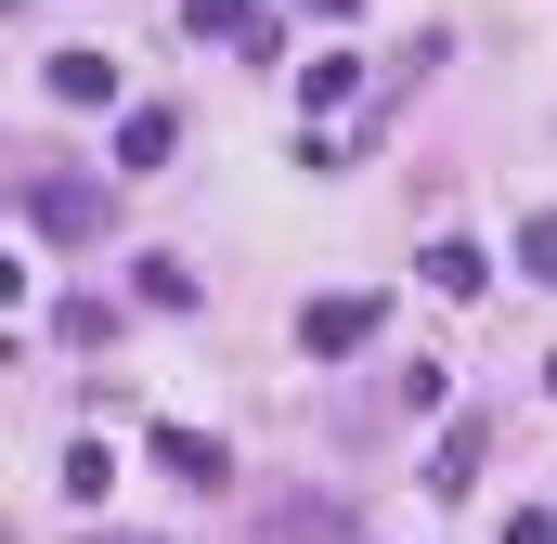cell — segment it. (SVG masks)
<instances>
[{
    "instance_id": "7c38bea8",
    "label": "cell",
    "mask_w": 557,
    "mask_h": 544,
    "mask_svg": "<svg viewBox=\"0 0 557 544\" xmlns=\"http://www.w3.org/2000/svg\"><path fill=\"white\" fill-rule=\"evenodd\" d=\"M143 311H195V272H182V260H143Z\"/></svg>"
},
{
    "instance_id": "9a60e30c",
    "label": "cell",
    "mask_w": 557,
    "mask_h": 544,
    "mask_svg": "<svg viewBox=\"0 0 557 544\" xmlns=\"http://www.w3.org/2000/svg\"><path fill=\"white\" fill-rule=\"evenodd\" d=\"M298 13H324V26H337V13H350V0H298Z\"/></svg>"
},
{
    "instance_id": "5bb4252c",
    "label": "cell",
    "mask_w": 557,
    "mask_h": 544,
    "mask_svg": "<svg viewBox=\"0 0 557 544\" xmlns=\"http://www.w3.org/2000/svg\"><path fill=\"white\" fill-rule=\"evenodd\" d=\"M506 544H557V519H545V506H519V519H506Z\"/></svg>"
},
{
    "instance_id": "6da1fadb",
    "label": "cell",
    "mask_w": 557,
    "mask_h": 544,
    "mask_svg": "<svg viewBox=\"0 0 557 544\" xmlns=\"http://www.w3.org/2000/svg\"><path fill=\"white\" fill-rule=\"evenodd\" d=\"M26 221H39L52 247H91V234L117 221V195H104V182H65V169H26Z\"/></svg>"
},
{
    "instance_id": "30bf717a",
    "label": "cell",
    "mask_w": 557,
    "mask_h": 544,
    "mask_svg": "<svg viewBox=\"0 0 557 544\" xmlns=\"http://www.w3.org/2000/svg\"><path fill=\"white\" fill-rule=\"evenodd\" d=\"M273 532H285V544H350V506H285Z\"/></svg>"
},
{
    "instance_id": "5b68a950",
    "label": "cell",
    "mask_w": 557,
    "mask_h": 544,
    "mask_svg": "<svg viewBox=\"0 0 557 544\" xmlns=\"http://www.w3.org/2000/svg\"><path fill=\"white\" fill-rule=\"evenodd\" d=\"M39 78H52V104H117V65L104 52H52Z\"/></svg>"
},
{
    "instance_id": "52a82bcc",
    "label": "cell",
    "mask_w": 557,
    "mask_h": 544,
    "mask_svg": "<svg viewBox=\"0 0 557 544\" xmlns=\"http://www.w3.org/2000/svg\"><path fill=\"white\" fill-rule=\"evenodd\" d=\"M428 493H480V428H441V454H428Z\"/></svg>"
},
{
    "instance_id": "3957f363",
    "label": "cell",
    "mask_w": 557,
    "mask_h": 544,
    "mask_svg": "<svg viewBox=\"0 0 557 544\" xmlns=\"http://www.w3.org/2000/svg\"><path fill=\"white\" fill-rule=\"evenodd\" d=\"M156 467H169L182 493H221V480H234V454H221L208 428H156Z\"/></svg>"
},
{
    "instance_id": "4fadbf2b",
    "label": "cell",
    "mask_w": 557,
    "mask_h": 544,
    "mask_svg": "<svg viewBox=\"0 0 557 544\" xmlns=\"http://www.w3.org/2000/svg\"><path fill=\"white\" fill-rule=\"evenodd\" d=\"M519 272H532V285H557V208H545V221H519Z\"/></svg>"
},
{
    "instance_id": "7a4b0ae2",
    "label": "cell",
    "mask_w": 557,
    "mask_h": 544,
    "mask_svg": "<svg viewBox=\"0 0 557 544\" xmlns=\"http://www.w3.org/2000/svg\"><path fill=\"white\" fill-rule=\"evenodd\" d=\"M376 324H389V298H376V285H337V298H311V311H298V350H311V363H350Z\"/></svg>"
},
{
    "instance_id": "ba28073f",
    "label": "cell",
    "mask_w": 557,
    "mask_h": 544,
    "mask_svg": "<svg viewBox=\"0 0 557 544\" xmlns=\"http://www.w3.org/2000/svg\"><path fill=\"white\" fill-rule=\"evenodd\" d=\"M298 91H311V104H350V91H363V52H311V78H298Z\"/></svg>"
},
{
    "instance_id": "8fae6325",
    "label": "cell",
    "mask_w": 557,
    "mask_h": 544,
    "mask_svg": "<svg viewBox=\"0 0 557 544\" xmlns=\"http://www.w3.org/2000/svg\"><path fill=\"white\" fill-rule=\"evenodd\" d=\"M104 480H117V454H104V441H78V454H65V493H78V506H104Z\"/></svg>"
},
{
    "instance_id": "8992f818",
    "label": "cell",
    "mask_w": 557,
    "mask_h": 544,
    "mask_svg": "<svg viewBox=\"0 0 557 544\" xmlns=\"http://www.w3.org/2000/svg\"><path fill=\"white\" fill-rule=\"evenodd\" d=\"M428 285H441V298H480V285H493V260H480V247H467V234H441V247H428Z\"/></svg>"
},
{
    "instance_id": "277c9868",
    "label": "cell",
    "mask_w": 557,
    "mask_h": 544,
    "mask_svg": "<svg viewBox=\"0 0 557 544\" xmlns=\"http://www.w3.org/2000/svg\"><path fill=\"white\" fill-rule=\"evenodd\" d=\"M169 143H182V118L169 104H131L117 118V169H169Z\"/></svg>"
},
{
    "instance_id": "9c48e42d",
    "label": "cell",
    "mask_w": 557,
    "mask_h": 544,
    "mask_svg": "<svg viewBox=\"0 0 557 544\" xmlns=\"http://www.w3.org/2000/svg\"><path fill=\"white\" fill-rule=\"evenodd\" d=\"M182 26H195V39H260V13H247V0H182Z\"/></svg>"
}]
</instances>
